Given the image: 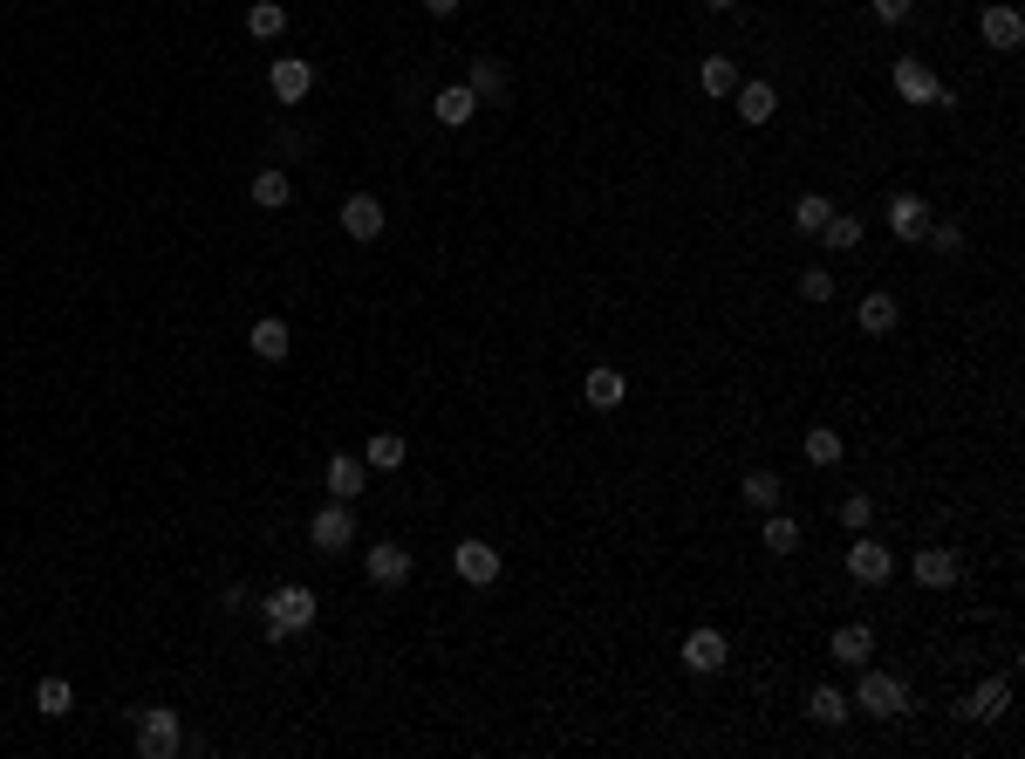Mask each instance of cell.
Here are the masks:
<instances>
[{
  "instance_id": "obj_21",
  "label": "cell",
  "mask_w": 1025,
  "mask_h": 759,
  "mask_svg": "<svg viewBox=\"0 0 1025 759\" xmlns=\"http://www.w3.org/2000/svg\"><path fill=\"white\" fill-rule=\"evenodd\" d=\"M246 342H253V357L280 363V357H288V349H294V328L280 322V315H267V322H253V336H246Z\"/></svg>"
},
{
  "instance_id": "obj_33",
  "label": "cell",
  "mask_w": 1025,
  "mask_h": 759,
  "mask_svg": "<svg viewBox=\"0 0 1025 759\" xmlns=\"http://www.w3.org/2000/svg\"><path fill=\"white\" fill-rule=\"evenodd\" d=\"M75 704V691H69V677H41L35 685V712H48V719H62Z\"/></svg>"
},
{
  "instance_id": "obj_38",
  "label": "cell",
  "mask_w": 1025,
  "mask_h": 759,
  "mask_svg": "<svg viewBox=\"0 0 1025 759\" xmlns=\"http://www.w3.org/2000/svg\"><path fill=\"white\" fill-rule=\"evenodd\" d=\"M868 8H876V21H909L916 0H868Z\"/></svg>"
},
{
  "instance_id": "obj_17",
  "label": "cell",
  "mask_w": 1025,
  "mask_h": 759,
  "mask_svg": "<svg viewBox=\"0 0 1025 759\" xmlns=\"http://www.w3.org/2000/svg\"><path fill=\"white\" fill-rule=\"evenodd\" d=\"M581 397H588V403H595V411H615V403H623V397H629V376H623V370H608V363H602V370H588V376H581Z\"/></svg>"
},
{
  "instance_id": "obj_15",
  "label": "cell",
  "mask_w": 1025,
  "mask_h": 759,
  "mask_svg": "<svg viewBox=\"0 0 1025 759\" xmlns=\"http://www.w3.org/2000/svg\"><path fill=\"white\" fill-rule=\"evenodd\" d=\"M828 650H834V664H848V671H861L868 656H876V629H868V623H841Z\"/></svg>"
},
{
  "instance_id": "obj_19",
  "label": "cell",
  "mask_w": 1025,
  "mask_h": 759,
  "mask_svg": "<svg viewBox=\"0 0 1025 759\" xmlns=\"http://www.w3.org/2000/svg\"><path fill=\"white\" fill-rule=\"evenodd\" d=\"M895 315H903V309H895V294L868 288V294H861V309H855V328H861V336H889Z\"/></svg>"
},
{
  "instance_id": "obj_35",
  "label": "cell",
  "mask_w": 1025,
  "mask_h": 759,
  "mask_svg": "<svg viewBox=\"0 0 1025 759\" xmlns=\"http://www.w3.org/2000/svg\"><path fill=\"white\" fill-rule=\"evenodd\" d=\"M868 520H876V499H868V493H848V499H841V527H848V534H861Z\"/></svg>"
},
{
  "instance_id": "obj_24",
  "label": "cell",
  "mask_w": 1025,
  "mask_h": 759,
  "mask_svg": "<svg viewBox=\"0 0 1025 759\" xmlns=\"http://www.w3.org/2000/svg\"><path fill=\"white\" fill-rule=\"evenodd\" d=\"M732 96H738V117H746V123H773V110H780L773 83H738Z\"/></svg>"
},
{
  "instance_id": "obj_11",
  "label": "cell",
  "mask_w": 1025,
  "mask_h": 759,
  "mask_svg": "<svg viewBox=\"0 0 1025 759\" xmlns=\"http://www.w3.org/2000/svg\"><path fill=\"white\" fill-rule=\"evenodd\" d=\"M267 83H274V96H280V104H301V96L315 89V69H308L301 56H274V69H267Z\"/></svg>"
},
{
  "instance_id": "obj_26",
  "label": "cell",
  "mask_w": 1025,
  "mask_h": 759,
  "mask_svg": "<svg viewBox=\"0 0 1025 759\" xmlns=\"http://www.w3.org/2000/svg\"><path fill=\"white\" fill-rule=\"evenodd\" d=\"M813 240L828 246V253H855V246H861V219H855V213H828V226H820Z\"/></svg>"
},
{
  "instance_id": "obj_29",
  "label": "cell",
  "mask_w": 1025,
  "mask_h": 759,
  "mask_svg": "<svg viewBox=\"0 0 1025 759\" xmlns=\"http://www.w3.org/2000/svg\"><path fill=\"white\" fill-rule=\"evenodd\" d=\"M280 28H288V8H280V0H253L246 8V35L253 41H274Z\"/></svg>"
},
{
  "instance_id": "obj_28",
  "label": "cell",
  "mask_w": 1025,
  "mask_h": 759,
  "mask_svg": "<svg viewBox=\"0 0 1025 759\" xmlns=\"http://www.w3.org/2000/svg\"><path fill=\"white\" fill-rule=\"evenodd\" d=\"M698 89H704V96H732V89H738V62H732V56H704V62H698Z\"/></svg>"
},
{
  "instance_id": "obj_8",
  "label": "cell",
  "mask_w": 1025,
  "mask_h": 759,
  "mask_svg": "<svg viewBox=\"0 0 1025 759\" xmlns=\"http://www.w3.org/2000/svg\"><path fill=\"white\" fill-rule=\"evenodd\" d=\"M978 35H985V48H1005V56H1012V48L1025 41V14L1005 8V0H991V8L978 14Z\"/></svg>"
},
{
  "instance_id": "obj_10",
  "label": "cell",
  "mask_w": 1025,
  "mask_h": 759,
  "mask_svg": "<svg viewBox=\"0 0 1025 759\" xmlns=\"http://www.w3.org/2000/svg\"><path fill=\"white\" fill-rule=\"evenodd\" d=\"M725 656H732V643L718 637V629H690V637H684V671H698V677L704 671H725Z\"/></svg>"
},
{
  "instance_id": "obj_22",
  "label": "cell",
  "mask_w": 1025,
  "mask_h": 759,
  "mask_svg": "<svg viewBox=\"0 0 1025 759\" xmlns=\"http://www.w3.org/2000/svg\"><path fill=\"white\" fill-rule=\"evenodd\" d=\"M363 486H370V466L349 459V451H336V459H328V493H336V499H355Z\"/></svg>"
},
{
  "instance_id": "obj_14",
  "label": "cell",
  "mask_w": 1025,
  "mask_h": 759,
  "mask_svg": "<svg viewBox=\"0 0 1025 759\" xmlns=\"http://www.w3.org/2000/svg\"><path fill=\"white\" fill-rule=\"evenodd\" d=\"M889 233L895 240H922V233H930V206H922L916 192H895L889 198Z\"/></svg>"
},
{
  "instance_id": "obj_31",
  "label": "cell",
  "mask_w": 1025,
  "mask_h": 759,
  "mask_svg": "<svg viewBox=\"0 0 1025 759\" xmlns=\"http://www.w3.org/2000/svg\"><path fill=\"white\" fill-rule=\"evenodd\" d=\"M800 451H807V466H841V451H848V445H841V432H828V424H813V432L800 438Z\"/></svg>"
},
{
  "instance_id": "obj_13",
  "label": "cell",
  "mask_w": 1025,
  "mask_h": 759,
  "mask_svg": "<svg viewBox=\"0 0 1025 759\" xmlns=\"http://www.w3.org/2000/svg\"><path fill=\"white\" fill-rule=\"evenodd\" d=\"M889 83H895V96H903V104H937V89H943V83H937V75L922 69L916 56H903V62H895V75H889Z\"/></svg>"
},
{
  "instance_id": "obj_3",
  "label": "cell",
  "mask_w": 1025,
  "mask_h": 759,
  "mask_svg": "<svg viewBox=\"0 0 1025 759\" xmlns=\"http://www.w3.org/2000/svg\"><path fill=\"white\" fill-rule=\"evenodd\" d=\"M137 752H144V759H171V752H185V732H178V712H165V704H150V712H137Z\"/></svg>"
},
{
  "instance_id": "obj_4",
  "label": "cell",
  "mask_w": 1025,
  "mask_h": 759,
  "mask_svg": "<svg viewBox=\"0 0 1025 759\" xmlns=\"http://www.w3.org/2000/svg\"><path fill=\"white\" fill-rule=\"evenodd\" d=\"M451 568H458V581H472V589H493L506 562H499L493 541H458V547H451Z\"/></svg>"
},
{
  "instance_id": "obj_32",
  "label": "cell",
  "mask_w": 1025,
  "mask_h": 759,
  "mask_svg": "<svg viewBox=\"0 0 1025 759\" xmlns=\"http://www.w3.org/2000/svg\"><path fill=\"white\" fill-rule=\"evenodd\" d=\"M793 547H800V520L773 506V514H765V554H793Z\"/></svg>"
},
{
  "instance_id": "obj_39",
  "label": "cell",
  "mask_w": 1025,
  "mask_h": 759,
  "mask_svg": "<svg viewBox=\"0 0 1025 759\" xmlns=\"http://www.w3.org/2000/svg\"><path fill=\"white\" fill-rule=\"evenodd\" d=\"M424 14H438V21H445V14H458V0H424Z\"/></svg>"
},
{
  "instance_id": "obj_40",
  "label": "cell",
  "mask_w": 1025,
  "mask_h": 759,
  "mask_svg": "<svg viewBox=\"0 0 1025 759\" xmlns=\"http://www.w3.org/2000/svg\"><path fill=\"white\" fill-rule=\"evenodd\" d=\"M711 8H738V0H711Z\"/></svg>"
},
{
  "instance_id": "obj_12",
  "label": "cell",
  "mask_w": 1025,
  "mask_h": 759,
  "mask_svg": "<svg viewBox=\"0 0 1025 759\" xmlns=\"http://www.w3.org/2000/svg\"><path fill=\"white\" fill-rule=\"evenodd\" d=\"M909 575L922 581V589H951V581H957V554L951 547H916L909 554Z\"/></svg>"
},
{
  "instance_id": "obj_9",
  "label": "cell",
  "mask_w": 1025,
  "mask_h": 759,
  "mask_svg": "<svg viewBox=\"0 0 1025 759\" xmlns=\"http://www.w3.org/2000/svg\"><path fill=\"white\" fill-rule=\"evenodd\" d=\"M342 233L349 240H383V198L376 192H349L342 198Z\"/></svg>"
},
{
  "instance_id": "obj_25",
  "label": "cell",
  "mask_w": 1025,
  "mask_h": 759,
  "mask_svg": "<svg viewBox=\"0 0 1025 759\" xmlns=\"http://www.w3.org/2000/svg\"><path fill=\"white\" fill-rule=\"evenodd\" d=\"M431 110H438V123H445V131H466V123H472V110H479V96H472L466 83H458V89H438V104H431Z\"/></svg>"
},
{
  "instance_id": "obj_5",
  "label": "cell",
  "mask_w": 1025,
  "mask_h": 759,
  "mask_svg": "<svg viewBox=\"0 0 1025 759\" xmlns=\"http://www.w3.org/2000/svg\"><path fill=\"white\" fill-rule=\"evenodd\" d=\"M308 541H315L322 554H342L355 541V514H349V499H328L315 520H308Z\"/></svg>"
},
{
  "instance_id": "obj_37",
  "label": "cell",
  "mask_w": 1025,
  "mask_h": 759,
  "mask_svg": "<svg viewBox=\"0 0 1025 759\" xmlns=\"http://www.w3.org/2000/svg\"><path fill=\"white\" fill-rule=\"evenodd\" d=\"M922 240H937V253H964V226H951V219H937Z\"/></svg>"
},
{
  "instance_id": "obj_6",
  "label": "cell",
  "mask_w": 1025,
  "mask_h": 759,
  "mask_svg": "<svg viewBox=\"0 0 1025 759\" xmlns=\"http://www.w3.org/2000/svg\"><path fill=\"white\" fill-rule=\"evenodd\" d=\"M410 568H418V562H410V547H397V541H376V547L363 554V575L376 581V589H403Z\"/></svg>"
},
{
  "instance_id": "obj_34",
  "label": "cell",
  "mask_w": 1025,
  "mask_h": 759,
  "mask_svg": "<svg viewBox=\"0 0 1025 759\" xmlns=\"http://www.w3.org/2000/svg\"><path fill=\"white\" fill-rule=\"evenodd\" d=\"M807 712H813L820 725H841V719H848V698H841V691H828V685H820V691H813V704H807Z\"/></svg>"
},
{
  "instance_id": "obj_16",
  "label": "cell",
  "mask_w": 1025,
  "mask_h": 759,
  "mask_svg": "<svg viewBox=\"0 0 1025 759\" xmlns=\"http://www.w3.org/2000/svg\"><path fill=\"white\" fill-rule=\"evenodd\" d=\"M738 499H746L752 514H773V506L786 499V486H780V472H773V466H752L746 479H738Z\"/></svg>"
},
{
  "instance_id": "obj_1",
  "label": "cell",
  "mask_w": 1025,
  "mask_h": 759,
  "mask_svg": "<svg viewBox=\"0 0 1025 759\" xmlns=\"http://www.w3.org/2000/svg\"><path fill=\"white\" fill-rule=\"evenodd\" d=\"M315 616H322V602H315V589H301V581H288V589L267 595V637H274V643H280V637H301V629H315Z\"/></svg>"
},
{
  "instance_id": "obj_30",
  "label": "cell",
  "mask_w": 1025,
  "mask_h": 759,
  "mask_svg": "<svg viewBox=\"0 0 1025 759\" xmlns=\"http://www.w3.org/2000/svg\"><path fill=\"white\" fill-rule=\"evenodd\" d=\"M828 213H834V198H820V192H800L793 198V233H820V226H828Z\"/></svg>"
},
{
  "instance_id": "obj_27",
  "label": "cell",
  "mask_w": 1025,
  "mask_h": 759,
  "mask_svg": "<svg viewBox=\"0 0 1025 759\" xmlns=\"http://www.w3.org/2000/svg\"><path fill=\"white\" fill-rule=\"evenodd\" d=\"M288 198H294V185H288V171H280V165H267L261 179H253V206H261V213H280Z\"/></svg>"
},
{
  "instance_id": "obj_18",
  "label": "cell",
  "mask_w": 1025,
  "mask_h": 759,
  "mask_svg": "<svg viewBox=\"0 0 1025 759\" xmlns=\"http://www.w3.org/2000/svg\"><path fill=\"white\" fill-rule=\"evenodd\" d=\"M1005 704H1012V685H1005V677H985V685L964 698V719L991 725V719H1005Z\"/></svg>"
},
{
  "instance_id": "obj_23",
  "label": "cell",
  "mask_w": 1025,
  "mask_h": 759,
  "mask_svg": "<svg viewBox=\"0 0 1025 759\" xmlns=\"http://www.w3.org/2000/svg\"><path fill=\"white\" fill-rule=\"evenodd\" d=\"M403 459H410V445H403L397 432H376V438H363V466H370V472H397Z\"/></svg>"
},
{
  "instance_id": "obj_36",
  "label": "cell",
  "mask_w": 1025,
  "mask_h": 759,
  "mask_svg": "<svg viewBox=\"0 0 1025 759\" xmlns=\"http://www.w3.org/2000/svg\"><path fill=\"white\" fill-rule=\"evenodd\" d=\"M800 294H807V301H834V274H828V267H807V274H800Z\"/></svg>"
},
{
  "instance_id": "obj_20",
  "label": "cell",
  "mask_w": 1025,
  "mask_h": 759,
  "mask_svg": "<svg viewBox=\"0 0 1025 759\" xmlns=\"http://www.w3.org/2000/svg\"><path fill=\"white\" fill-rule=\"evenodd\" d=\"M466 89L479 96V104H499V96H506V62H493V56H472V69H466Z\"/></svg>"
},
{
  "instance_id": "obj_2",
  "label": "cell",
  "mask_w": 1025,
  "mask_h": 759,
  "mask_svg": "<svg viewBox=\"0 0 1025 759\" xmlns=\"http://www.w3.org/2000/svg\"><path fill=\"white\" fill-rule=\"evenodd\" d=\"M855 704L861 712H876V719H903L909 712V691H903V677H889V671H868L855 677Z\"/></svg>"
},
{
  "instance_id": "obj_7",
  "label": "cell",
  "mask_w": 1025,
  "mask_h": 759,
  "mask_svg": "<svg viewBox=\"0 0 1025 759\" xmlns=\"http://www.w3.org/2000/svg\"><path fill=\"white\" fill-rule=\"evenodd\" d=\"M848 575H855V581H876V589H882V581L895 575V554H889L876 534H868V527H861V534H855V547H848Z\"/></svg>"
}]
</instances>
